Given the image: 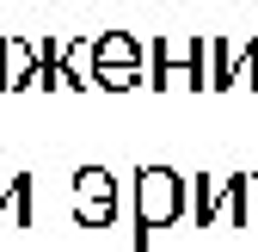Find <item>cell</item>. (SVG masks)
Returning a JSON list of instances; mask_svg holds the SVG:
<instances>
[{
	"label": "cell",
	"mask_w": 258,
	"mask_h": 252,
	"mask_svg": "<svg viewBox=\"0 0 258 252\" xmlns=\"http://www.w3.org/2000/svg\"><path fill=\"white\" fill-rule=\"evenodd\" d=\"M31 74H37V43L0 37V92H31Z\"/></svg>",
	"instance_id": "3957f363"
},
{
	"label": "cell",
	"mask_w": 258,
	"mask_h": 252,
	"mask_svg": "<svg viewBox=\"0 0 258 252\" xmlns=\"http://www.w3.org/2000/svg\"><path fill=\"white\" fill-rule=\"evenodd\" d=\"M7 209H13V222H19V228H31V178H13Z\"/></svg>",
	"instance_id": "8fae6325"
},
{
	"label": "cell",
	"mask_w": 258,
	"mask_h": 252,
	"mask_svg": "<svg viewBox=\"0 0 258 252\" xmlns=\"http://www.w3.org/2000/svg\"><path fill=\"white\" fill-rule=\"evenodd\" d=\"M61 61H68V74H74V92H80V86H92V43L61 37Z\"/></svg>",
	"instance_id": "52a82bcc"
},
{
	"label": "cell",
	"mask_w": 258,
	"mask_h": 252,
	"mask_svg": "<svg viewBox=\"0 0 258 252\" xmlns=\"http://www.w3.org/2000/svg\"><path fill=\"white\" fill-rule=\"evenodd\" d=\"M252 191H258V178H252ZM252 222H258V209H252Z\"/></svg>",
	"instance_id": "4fadbf2b"
},
{
	"label": "cell",
	"mask_w": 258,
	"mask_h": 252,
	"mask_svg": "<svg viewBox=\"0 0 258 252\" xmlns=\"http://www.w3.org/2000/svg\"><path fill=\"white\" fill-rule=\"evenodd\" d=\"M0 209H7V184H0Z\"/></svg>",
	"instance_id": "7c38bea8"
},
{
	"label": "cell",
	"mask_w": 258,
	"mask_h": 252,
	"mask_svg": "<svg viewBox=\"0 0 258 252\" xmlns=\"http://www.w3.org/2000/svg\"><path fill=\"white\" fill-rule=\"evenodd\" d=\"M215 209H221V184L190 178V222H197V228H215Z\"/></svg>",
	"instance_id": "8992f818"
},
{
	"label": "cell",
	"mask_w": 258,
	"mask_h": 252,
	"mask_svg": "<svg viewBox=\"0 0 258 252\" xmlns=\"http://www.w3.org/2000/svg\"><path fill=\"white\" fill-rule=\"evenodd\" d=\"M142 43L136 37H129V31H105V37L99 43H92V74H99V68H142Z\"/></svg>",
	"instance_id": "277c9868"
},
{
	"label": "cell",
	"mask_w": 258,
	"mask_h": 252,
	"mask_svg": "<svg viewBox=\"0 0 258 252\" xmlns=\"http://www.w3.org/2000/svg\"><path fill=\"white\" fill-rule=\"evenodd\" d=\"M74 203H117V178L105 166H80L74 172Z\"/></svg>",
	"instance_id": "5b68a950"
},
{
	"label": "cell",
	"mask_w": 258,
	"mask_h": 252,
	"mask_svg": "<svg viewBox=\"0 0 258 252\" xmlns=\"http://www.w3.org/2000/svg\"><path fill=\"white\" fill-rule=\"evenodd\" d=\"M148 61H154L148 86H160V92H203V37H160Z\"/></svg>",
	"instance_id": "7a4b0ae2"
},
{
	"label": "cell",
	"mask_w": 258,
	"mask_h": 252,
	"mask_svg": "<svg viewBox=\"0 0 258 252\" xmlns=\"http://www.w3.org/2000/svg\"><path fill=\"white\" fill-rule=\"evenodd\" d=\"M142 74H148V68H99L92 86H99V92H136V86H148Z\"/></svg>",
	"instance_id": "ba28073f"
},
{
	"label": "cell",
	"mask_w": 258,
	"mask_h": 252,
	"mask_svg": "<svg viewBox=\"0 0 258 252\" xmlns=\"http://www.w3.org/2000/svg\"><path fill=\"white\" fill-rule=\"evenodd\" d=\"M234 86H252V92H258V37L234 55Z\"/></svg>",
	"instance_id": "30bf717a"
},
{
	"label": "cell",
	"mask_w": 258,
	"mask_h": 252,
	"mask_svg": "<svg viewBox=\"0 0 258 252\" xmlns=\"http://www.w3.org/2000/svg\"><path fill=\"white\" fill-rule=\"evenodd\" d=\"M190 215V178L172 166H142L136 172V246L154 240V228H172Z\"/></svg>",
	"instance_id": "6da1fadb"
},
{
	"label": "cell",
	"mask_w": 258,
	"mask_h": 252,
	"mask_svg": "<svg viewBox=\"0 0 258 252\" xmlns=\"http://www.w3.org/2000/svg\"><path fill=\"white\" fill-rule=\"evenodd\" d=\"M80 228H117V203H74Z\"/></svg>",
	"instance_id": "9c48e42d"
}]
</instances>
